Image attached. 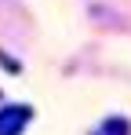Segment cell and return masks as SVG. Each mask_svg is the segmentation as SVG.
<instances>
[{"label":"cell","mask_w":131,"mask_h":135,"mask_svg":"<svg viewBox=\"0 0 131 135\" xmlns=\"http://www.w3.org/2000/svg\"><path fill=\"white\" fill-rule=\"evenodd\" d=\"M29 120H33V106H22V102L0 106V135H22Z\"/></svg>","instance_id":"1"},{"label":"cell","mask_w":131,"mask_h":135,"mask_svg":"<svg viewBox=\"0 0 131 135\" xmlns=\"http://www.w3.org/2000/svg\"><path fill=\"white\" fill-rule=\"evenodd\" d=\"M91 135H131V124H128V117H106Z\"/></svg>","instance_id":"2"}]
</instances>
